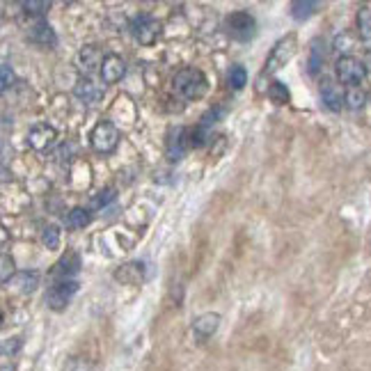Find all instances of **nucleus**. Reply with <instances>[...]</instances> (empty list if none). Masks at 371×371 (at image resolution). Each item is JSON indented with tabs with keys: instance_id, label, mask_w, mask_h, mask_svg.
<instances>
[{
	"instance_id": "1",
	"label": "nucleus",
	"mask_w": 371,
	"mask_h": 371,
	"mask_svg": "<svg viewBox=\"0 0 371 371\" xmlns=\"http://www.w3.org/2000/svg\"><path fill=\"white\" fill-rule=\"evenodd\" d=\"M172 82H174V90L188 101H198L209 92V80H206V76L200 69H181L177 71V76H174Z\"/></svg>"
},
{
	"instance_id": "2",
	"label": "nucleus",
	"mask_w": 371,
	"mask_h": 371,
	"mask_svg": "<svg viewBox=\"0 0 371 371\" xmlns=\"http://www.w3.org/2000/svg\"><path fill=\"white\" fill-rule=\"evenodd\" d=\"M225 30L236 41H250L257 35V21L250 12L239 9V12H232L225 18Z\"/></svg>"
},
{
	"instance_id": "3",
	"label": "nucleus",
	"mask_w": 371,
	"mask_h": 371,
	"mask_svg": "<svg viewBox=\"0 0 371 371\" xmlns=\"http://www.w3.org/2000/svg\"><path fill=\"white\" fill-rule=\"evenodd\" d=\"M294 53H296V37H294V35L282 37V39L273 46L271 55L266 58V67H264L262 78L268 76V74H275V71H280L282 67H286V62L294 58Z\"/></svg>"
},
{
	"instance_id": "4",
	"label": "nucleus",
	"mask_w": 371,
	"mask_h": 371,
	"mask_svg": "<svg viewBox=\"0 0 371 371\" xmlns=\"http://www.w3.org/2000/svg\"><path fill=\"white\" fill-rule=\"evenodd\" d=\"M337 78L344 82V85H350V87H357L362 85V80L367 76V69H365V62H360L357 58L353 55H344L337 60Z\"/></svg>"
},
{
	"instance_id": "5",
	"label": "nucleus",
	"mask_w": 371,
	"mask_h": 371,
	"mask_svg": "<svg viewBox=\"0 0 371 371\" xmlns=\"http://www.w3.org/2000/svg\"><path fill=\"white\" fill-rule=\"evenodd\" d=\"M90 142H92V147H95V151L110 154V151H115L117 142H119V131L112 122H99L95 131H92Z\"/></svg>"
},
{
	"instance_id": "6",
	"label": "nucleus",
	"mask_w": 371,
	"mask_h": 371,
	"mask_svg": "<svg viewBox=\"0 0 371 371\" xmlns=\"http://www.w3.org/2000/svg\"><path fill=\"white\" fill-rule=\"evenodd\" d=\"M78 291V282L76 280H58L50 284L48 294H46V305L50 309H55V312H62L69 303L74 294Z\"/></svg>"
},
{
	"instance_id": "7",
	"label": "nucleus",
	"mask_w": 371,
	"mask_h": 371,
	"mask_svg": "<svg viewBox=\"0 0 371 371\" xmlns=\"http://www.w3.org/2000/svg\"><path fill=\"white\" fill-rule=\"evenodd\" d=\"M131 35L136 37V41H140L142 46H151L156 37L161 35V23L158 18H154L149 14H140L131 21Z\"/></svg>"
},
{
	"instance_id": "8",
	"label": "nucleus",
	"mask_w": 371,
	"mask_h": 371,
	"mask_svg": "<svg viewBox=\"0 0 371 371\" xmlns=\"http://www.w3.org/2000/svg\"><path fill=\"white\" fill-rule=\"evenodd\" d=\"M188 149H190V129H186V127L170 129L168 142H165V154H168V158L172 163H177L188 154Z\"/></svg>"
},
{
	"instance_id": "9",
	"label": "nucleus",
	"mask_w": 371,
	"mask_h": 371,
	"mask_svg": "<svg viewBox=\"0 0 371 371\" xmlns=\"http://www.w3.org/2000/svg\"><path fill=\"white\" fill-rule=\"evenodd\" d=\"M80 271V257L78 252H67L62 254V259L53 266V271H50V277H53V282L58 280H74Z\"/></svg>"
},
{
	"instance_id": "10",
	"label": "nucleus",
	"mask_w": 371,
	"mask_h": 371,
	"mask_svg": "<svg viewBox=\"0 0 371 371\" xmlns=\"http://www.w3.org/2000/svg\"><path fill=\"white\" fill-rule=\"evenodd\" d=\"M55 138H58V133L53 127H48V124H37V127H33L28 133V144L37 151H46L53 147Z\"/></svg>"
},
{
	"instance_id": "11",
	"label": "nucleus",
	"mask_w": 371,
	"mask_h": 371,
	"mask_svg": "<svg viewBox=\"0 0 371 371\" xmlns=\"http://www.w3.org/2000/svg\"><path fill=\"white\" fill-rule=\"evenodd\" d=\"M124 74H127V62H124L119 55L110 53L103 58V65H101V78L106 85H115V82H119L124 78Z\"/></svg>"
},
{
	"instance_id": "12",
	"label": "nucleus",
	"mask_w": 371,
	"mask_h": 371,
	"mask_svg": "<svg viewBox=\"0 0 371 371\" xmlns=\"http://www.w3.org/2000/svg\"><path fill=\"white\" fill-rule=\"evenodd\" d=\"M220 328V314L215 312H206V314H200L198 318L193 321V333L198 339H209L215 335V330Z\"/></svg>"
},
{
	"instance_id": "13",
	"label": "nucleus",
	"mask_w": 371,
	"mask_h": 371,
	"mask_svg": "<svg viewBox=\"0 0 371 371\" xmlns=\"http://www.w3.org/2000/svg\"><path fill=\"white\" fill-rule=\"evenodd\" d=\"M321 99L326 103V108L333 110V112H339L346 106V95L342 92V87L335 85L333 80H323L321 82Z\"/></svg>"
},
{
	"instance_id": "14",
	"label": "nucleus",
	"mask_w": 371,
	"mask_h": 371,
	"mask_svg": "<svg viewBox=\"0 0 371 371\" xmlns=\"http://www.w3.org/2000/svg\"><path fill=\"white\" fill-rule=\"evenodd\" d=\"M28 39L33 41V44L41 46V48H53V46H58V37L53 33V28H50L46 21H37V23L30 28Z\"/></svg>"
},
{
	"instance_id": "15",
	"label": "nucleus",
	"mask_w": 371,
	"mask_h": 371,
	"mask_svg": "<svg viewBox=\"0 0 371 371\" xmlns=\"http://www.w3.org/2000/svg\"><path fill=\"white\" fill-rule=\"evenodd\" d=\"M76 65L78 69L82 71V74H95L97 69H101L103 65V55L99 53V48L95 46H85V48H80V53L76 55Z\"/></svg>"
},
{
	"instance_id": "16",
	"label": "nucleus",
	"mask_w": 371,
	"mask_h": 371,
	"mask_svg": "<svg viewBox=\"0 0 371 371\" xmlns=\"http://www.w3.org/2000/svg\"><path fill=\"white\" fill-rule=\"evenodd\" d=\"M74 95L85 103H99L103 99V87L97 85L92 78H80L74 87Z\"/></svg>"
},
{
	"instance_id": "17",
	"label": "nucleus",
	"mask_w": 371,
	"mask_h": 371,
	"mask_svg": "<svg viewBox=\"0 0 371 371\" xmlns=\"http://www.w3.org/2000/svg\"><path fill=\"white\" fill-rule=\"evenodd\" d=\"M323 39H314L312 48H309V60H307V71L309 76H316L321 71L323 62H326V50H323Z\"/></svg>"
},
{
	"instance_id": "18",
	"label": "nucleus",
	"mask_w": 371,
	"mask_h": 371,
	"mask_svg": "<svg viewBox=\"0 0 371 371\" xmlns=\"http://www.w3.org/2000/svg\"><path fill=\"white\" fill-rule=\"evenodd\" d=\"M115 280L124 282V284H140L144 280L142 275V264L140 262H131L127 266H122L119 271L115 273Z\"/></svg>"
},
{
	"instance_id": "19",
	"label": "nucleus",
	"mask_w": 371,
	"mask_h": 371,
	"mask_svg": "<svg viewBox=\"0 0 371 371\" xmlns=\"http://www.w3.org/2000/svg\"><path fill=\"white\" fill-rule=\"evenodd\" d=\"M318 7L321 5L314 3V0H296V3H291V16L296 21H305V18L312 16Z\"/></svg>"
},
{
	"instance_id": "20",
	"label": "nucleus",
	"mask_w": 371,
	"mask_h": 371,
	"mask_svg": "<svg viewBox=\"0 0 371 371\" xmlns=\"http://www.w3.org/2000/svg\"><path fill=\"white\" fill-rule=\"evenodd\" d=\"M92 215L87 209H74L67 213V227H71V230H82L85 225H90Z\"/></svg>"
},
{
	"instance_id": "21",
	"label": "nucleus",
	"mask_w": 371,
	"mask_h": 371,
	"mask_svg": "<svg viewBox=\"0 0 371 371\" xmlns=\"http://www.w3.org/2000/svg\"><path fill=\"white\" fill-rule=\"evenodd\" d=\"M14 282L21 286V291L30 294V291H35L37 284H39V273H37V271H26V273L16 275V280H14Z\"/></svg>"
},
{
	"instance_id": "22",
	"label": "nucleus",
	"mask_w": 371,
	"mask_h": 371,
	"mask_svg": "<svg viewBox=\"0 0 371 371\" xmlns=\"http://www.w3.org/2000/svg\"><path fill=\"white\" fill-rule=\"evenodd\" d=\"M357 30L365 41H371V9L369 7H362L357 12Z\"/></svg>"
},
{
	"instance_id": "23",
	"label": "nucleus",
	"mask_w": 371,
	"mask_h": 371,
	"mask_svg": "<svg viewBox=\"0 0 371 371\" xmlns=\"http://www.w3.org/2000/svg\"><path fill=\"white\" fill-rule=\"evenodd\" d=\"M268 97H271V101L277 103V106H284V103H289V90L284 82L275 80L271 82V87H268Z\"/></svg>"
},
{
	"instance_id": "24",
	"label": "nucleus",
	"mask_w": 371,
	"mask_h": 371,
	"mask_svg": "<svg viewBox=\"0 0 371 371\" xmlns=\"http://www.w3.org/2000/svg\"><path fill=\"white\" fill-rule=\"evenodd\" d=\"M227 82H230L232 90H243L247 82V71L241 65H234L230 69V76H227Z\"/></svg>"
},
{
	"instance_id": "25",
	"label": "nucleus",
	"mask_w": 371,
	"mask_h": 371,
	"mask_svg": "<svg viewBox=\"0 0 371 371\" xmlns=\"http://www.w3.org/2000/svg\"><path fill=\"white\" fill-rule=\"evenodd\" d=\"M367 103V95H365V90H360V87H350L346 92V106L350 110H360Z\"/></svg>"
},
{
	"instance_id": "26",
	"label": "nucleus",
	"mask_w": 371,
	"mask_h": 371,
	"mask_svg": "<svg viewBox=\"0 0 371 371\" xmlns=\"http://www.w3.org/2000/svg\"><path fill=\"white\" fill-rule=\"evenodd\" d=\"M41 243H44L48 250H58L60 247V230L55 225L44 227V232H41Z\"/></svg>"
},
{
	"instance_id": "27",
	"label": "nucleus",
	"mask_w": 371,
	"mask_h": 371,
	"mask_svg": "<svg viewBox=\"0 0 371 371\" xmlns=\"http://www.w3.org/2000/svg\"><path fill=\"white\" fill-rule=\"evenodd\" d=\"M21 7H23L28 14L41 16L50 9V3H46V0H26V3H21Z\"/></svg>"
},
{
	"instance_id": "28",
	"label": "nucleus",
	"mask_w": 371,
	"mask_h": 371,
	"mask_svg": "<svg viewBox=\"0 0 371 371\" xmlns=\"http://www.w3.org/2000/svg\"><path fill=\"white\" fill-rule=\"evenodd\" d=\"M209 140V129L206 127H195V129H190V147H202V144Z\"/></svg>"
},
{
	"instance_id": "29",
	"label": "nucleus",
	"mask_w": 371,
	"mask_h": 371,
	"mask_svg": "<svg viewBox=\"0 0 371 371\" xmlns=\"http://www.w3.org/2000/svg\"><path fill=\"white\" fill-rule=\"evenodd\" d=\"M0 264H3V273H0V280H3V284H7L9 280H12V275H14V259L7 252H3V259H0Z\"/></svg>"
},
{
	"instance_id": "30",
	"label": "nucleus",
	"mask_w": 371,
	"mask_h": 371,
	"mask_svg": "<svg viewBox=\"0 0 371 371\" xmlns=\"http://www.w3.org/2000/svg\"><path fill=\"white\" fill-rule=\"evenodd\" d=\"M112 200H115V188H106V190H101L95 200H92V209H101V206H106L110 204Z\"/></svg>"
},
{
	"instance_id": "31",
	"label": "nucleus",
	"mask_w": 371,
	"mask_h": 371,
	"mask_svg": "<svg viewBox=\"0 0 371 371\" xmlns=\"http://www.w3.org/2000/svg\"><path fill=\"white\" fill-rule=\"evenodd\" d=\"M353 37L350 35H346V33H342V35H337L335 37V50H339V53H348L350 48H353Z\"/></svg>"
},
{
	"instance_id": "32",
	"label": "nucleus",
	"mask_w": 371,
	"mask_h": 371,
	"mask_svg": "<svg viewBox=\"0 0 371 371\" xmlns=\"http://www.w3.org/2000/svg\"><path fill=\"white\" fill-rule=\"evenodd\" d=\"M225 112H227V110H225L222 106H218V108H211V110L206 112V115L202 117V122H200V124H202V127H206V129H209L211 124H215V122H218V119H220V117L225 115Z\"/></svg>"
},
{
	"instance_id": "33",
	"label": "nucleus",
	"mask_w": 371,
	"mask_h": 371,
	"mask_svg": "<svg viewBox=\"0 0 371 371\" xmlns=\"http://www.w3.org/2000/svg\"><path fill=\"white\" fill-rule=\"evenodd\" d=\"M21 350V339L18 337H12V339H5L3 342V357L7 360L9 355H16Z\"/></svg>"
},
{
	"instance_id": "34",
	"label": "nucleus",
	"mask_w": 371,
	"mask_h": 371,
	"mask_svg": "<svg viewBox=\"0 0 371 371\" xmlns=\"http://www.w3.org/2000/svg\"><path fill=\"white\" fill-rule=\"evenodd\" d=\"M0 71H3V90H7L14 82V71H12V67H9V65H3V67H0Z\"/></svg>"
},
{
	"instance_id": "35",
	"label": "nucleus",
	"mask_w": 371,
	"mask_h": 371,
	"mask_svg": "<svg viewBox=\"0 0 371 371\" xmlns=\"http://www.w3.org/2000/svg\"><path fill=\"white\" fill-rule=\"evenodd\" d=\"M365 67L371 69V48H367V53H365Z\"/></svg>"
},
{
	"instance_id": "36",
	"label": "nucleus",
	"mask_w": 371,
	"mask_h": 371,
	"mask_svg": "<svg viewBox=\"0 0 371 371\" xmlns=\"http://www.w3.org/2000/svg\"><path fill=\"white\" fill-rule=\"evenodd\" d=\"M3 371H14V367H9V365L5 362V365H3Z\"/></svg>"
}]
</instances>
